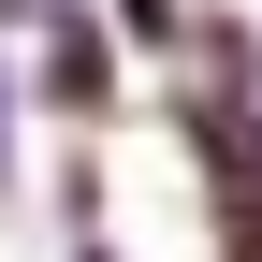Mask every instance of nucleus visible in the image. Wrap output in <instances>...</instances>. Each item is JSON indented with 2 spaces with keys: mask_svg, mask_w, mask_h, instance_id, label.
<instances>
[{
  "mask_svg": "<svg viewBox=\"0 0 262 262\" xmlns=\"http://www.w3.org/2000/svg\"><path fill=\"white\" fill-rule=\"evenodd\" d=\"M102 88H117V44H102V29H58V44H44V102H58V117H88Z\"/></svg>",
  "mask_w": 262,
  "mask_h": 262,
  "instance_id": "f257e3e1",
  "label": "nucleus"
},
{
  "mask_svg": "<svg viewBox=\"0 0 262 262\" xmlns=\"http://www.w3.org/2000/svg\"><path fill=\"white\" fill-rule=\"evenodd\" d=\"M131 29H175V0H131Z\"/></svg>",
  "mask_w": 262,
  "mask_h": 262,
  "instance_id": "f03ea898",
  "label": "nucleus"
}]
</instances>
